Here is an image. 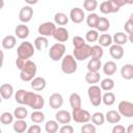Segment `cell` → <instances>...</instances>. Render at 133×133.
Returning a JSON list of instances; mask_svg holds the SVG:
<instances>
[{
  "label": "cell",
  "mask_w": 133,
  "mask_h": 133,
  "mask_svg": "<svg viewBox=\"0 0 133 133\" xmlns=\"http://www.w3.org/2000/svg\"><path fill=\"white\" fill-rule=\"evenodd\" d=\"M102 102H103L106 106H111V105H113L114 102H115V96H114V94L108 90V91L102 97Z\"/></svg>",
  "instance_id": "37"
},
{
  "label": "cell",
  "mask_w": 133,
  "mask_h": 133,
  "mask_svg": "<svg viewBox=\"0 0 133 133\" xmlns=\"http://www.w3.org/2000/svg\"><path fill=\"white\" fill-rule=\"evenodd\" d=\"M63 104V98L60 94H52L49 98V105L52 109H58Z\"/></svg>",
  "instance_id": "14"
},
{
  "label": "cell",
  "mask_w": 133,
  "mask_h": 133,
  "mask_svg": "<svg viewBox=\"0 0 133 133\" xmlns=\"http://www.w3.org/2000/svg\"><path fill=\"white\" fill-rule=\"evenodd\" d=\"M109 53H110V55H111L112 58H114V59L117 60V59L123 58V56H124V49H123L122 46L114 44V45L110 46Z\"/></svg>",
  "instance_id": "18"
},
{
  "label": "cell",
  "mask_w": 133,
  "mask_h": 133,
  "mask_svg": "<svg viewBox=\"0 0 133 133\" xmlns=\"http://www.w3.org/2000/svg\"><path fill=\"white\" fill-rule=\"evenodd\" d=\"M71 115H72V119H74L76 123L85 124L90 121V113L87 110L82 109L81 107L74 108Z\"/></svg>",
  "instance_id": "5"
},
{
  "label": "cell",
  "mask_w": 133,
  "mask_h": 133,
  "mask_svg": "<svg viewBox=\"0 0 133 133\" xmlns=\"http://www.w3.org/2000/svg\"><path fill=\"white\" fill-rule=\"evenodd\" d=\"M69 100H70V105H71V107L73 109L74 108H77V107H81L82 101H81V97L79 96V94H77V92L71 94Z\"/></svg>",
  "instance_id": "30"
},
{
  "label": "cell",
  "mask_w": 133,
  "mask_h": 133,
  "mask_svg": "<svg viewBox=\"0 0 133 133\" xmlns=\"http://www.w3.org/2000/svg\"><path fill=\"white\" fill-rule=\"evenodd\" d=\"M74 57L76 60H85L90 57V46L88 44H84L79 48H74Z\"/></svg>",
  "instance_id": "7"
},
{
  "label": "cell",
  "mask_w": 133,
  "mask_h": 133,
  "mask_svg": "<svg viewBox=\"0 0 133 133\" xmlns=\"http://www.w3.org/2000/svg\"><path fill=\"white\" fill-rule=\"evenodd\" d=\"M119 6H117L116 4H114L111 0H107V1H103L100 4V11L104 15H108V14H112V12H117L119 10Z\"/></svg>",
  "instance_id": "9"
},
{
  "label": "cell",
  "mask_w": 133,
  "mask_h": 133,
  "mask_svg": "<svg viewBox=\"0 0 133 133\" xmlns=\"http://www.w3.org/2000/svg\"><path fill=\"white\" fill-rule=\"evenodd\" d=\"M118 113L126 117L133 116V104L129 101H121L118 104Z\"/></svg>",
  "instance_id": "8"
},
{
  "label": "cell",
  "mask_w": 133,
  "mask_h": 133,
  "mask_svg": "<svg viewBox=\"0 0 133 133\" xmlns=\"http://www.w3.org/2000/svg\"><path fill=\"white\" fill-rule=\"evenodd\" d=\"M126 131L125 127L122 125H116L115 127H113L112 129V133H124Z\"/></svg>",
  "instance_id": "51"
},
{
  "label": "cell",
  "mask_w": 133,
  "mask_h": 133,
  "mask_svg": "<svg viewBox=\"0 0 133 133\" xmlns=\"http://www.w3.org/2000/svg\"><path fill=\"white\" fill-rule=\"evenodd\" d=\"M104 54V50L100 45H96L90 47V57L91 58H99L101 59Z\"/></svg>",
  "instance_id": "31"
},
{
  "label": "cell",
  "mask_w": 133,
  "mask_h": 133,
  "mask_svg": "<svg viewBox=\"0 0 133 133\" xmlns=\"http://www.w3.org/2000/svg\"><path fill=\"white\" fill-rule=\"evenodd\" d=\"M85 81L88 84H96L100 81V74L98 72H87L85 75Z\"/></svg>",
  "instance_id": "29"
},
{
  "label": "cell",
  "mask_w": 133,
  "mask_h": 133,
  "mask_svg": "<svg viewBox=\"0 0 133 133\" xmlns=\"http://www.w3.org/2000/svg\"><path fill=\"white\" fill-rule=\"evenodd\" d=\"M65 53V46L62 43H57L54 44L50 50H49V57L53 61H58L60 60Z\"/></svg>",
  "instance_id": "6"
},
{
  "label": "cell",
  "mask_w": 133,
  "mask_h": 133,
  "mask_svg": "<svg viewBox=\"0 0 133 133\" xmlns=\"http://www.w3.org/2000/svg\"><path fill=\"white\" fill-rule=\"evenodd\" d=\"M98 42H99V45L101 47L111 46V44H112V36L110 34H108V33H103V34H101L98 37Z\"/></svg>",
  "instance_id": "28"
},
{
  "label": "cell",
  "mask_w": 133,
  "mask_h": 133,
  "mask_svg": "<svg viewBox=\"0 0 133 133\" xmlns=\"http://www.w3.org/2000/svg\"><path fill=\"white\" fill-rule=\"evenodd\" d=\"M125 4H133V0H125Z\"/></svg>",
  "instance_id": "58"
},
{
  "label": "cell",
  "mask_w": 133,
  "mask_h": 133,
  "mask_svg": "<svg viewBox=\"0 0 133 133\" xmlns=\"http://www.w3.org/2000/svg\"><path fill=\"white\" fill-rule=\"evenodd\" d=\"M109 27H110V23H109V21H108L107 18H104V17L99 18L98 24H97V26H96V28H97L98 31L105 32V31H107V30L109 29Z\"/></svg>",
  "instance_id": "26"
},
{
  "label": "cell",
  "mask_w": 133,
  "mask_h": 133,
  "mask_svg": "<svg viewBox=\"0 0 133 133\" xmlns=\"http://www.w3.org/2000/svg\"><path fill=\"white\" fill-rule=\"evenodd\" d=\"M127 132H128V133H133V125H130V126H129Z\"/></svg>",
  "instance_id": "56"
},
{
  "label": "cell",
  "mask_w": 133,
  "mask_h": 133,
  "mask_svg": "<svg viewBox=\"0 0 133 133\" xmlns=\"http://www.w3.org/2000/svg\"><path fill=\"white\" fill-rule=\"evenodd\" d=\"M102 66L101 59L99 58H91L87 63V70L89 72H99V70Z\"/></svg>",
  "instance_id": "24"
},
{
  "label": "cell",
  "mask_w": 133,
  "mask_h": 133,
  "mask_svg": "<svg viewBox=\"0 0 133 133\" xmlns=\"http://www.w3.org/2000/svg\"><path fill=\"white\" fill-rule=\"evenodd\" d=\"M17 54H18V57L27 60L31 56H33V54H34V47L29 42H22L19 45L18 49H17Z\"/></svg>",
  "instance_id": "3"
},
{
  "label": "cell",
  "mask_w": 133,
  "mask_h": 133,
  "mask_svg": "<svg viewBox=\"0 0 133 133\" xmlns=\"http://www.w3.org/2000/svg\"><path fill=\"white\" fill-rule=\"evenodd\" d=\"M61 71L64 74H74L77 71V61L73 55H65L64 57L61 58Z\"/></svg>",
  "instance_id": "2"
},
{
  "label": "cell",
  "mask_w": 133,
  "mask_h": 133,
  "mask_svg": "<svg viewBox=\"0 0 133 133\" xmlns=\"http://www.w3.org/2000/svg\"><path fill=\"white\" fill-rule=\"evenodd\" d=\"M98 37H99V33H98V30H95V29H90L86 32L85 34V38L87 42L89 43H94L96 41H98Z\"/></svg>",
  "instance_id": "42"
},
{
  "label": "cell",
  "mask_w": 133,
  "mask_h": 133,
  "mask_svg": "<svg viewBox=\"0 0 133 133\" xmlns=\"http://www.w3.org/2000/svg\"><path fill=\"white\" fill-rule=\"evenodd\" d=\"M12 121H14V114L9 112H3L0 115V122L3 125H9L12 123Z\"/></svg>",
  "instance_id": "44"
},
{
  "label": "cell",
  "mask_w": 133,
  "mask_h": 133,
  "mask_svg": "<svg viewBox=\"0 0 133 133\" xmlns=\"http://www.w3.org/2000/svg\"><path fill=\"white\" fill-rule=\"evenodd\" d=\"M99 18H100V17H99L97 14L90 12V14L87 16V18H86V24H87V26L90 27L91 29H92V28H96V26H97V24H98V21H99Z\"/></svg>",
  "instance_id": "35"
},
{
  "label": "cell",
  "mask_w": 133,
  "mask_h": 133,
  "mask_svg": "<svg viewBox=\"0 0 133 133\" xmlns=\"http://www.w3.org/2000/svg\"><path fill=\"white\" fill-rule=\"evenodd\" d=\"M55 29L56 26L53 22H45L38 26L37 31L42 36H51Z\"/></svg>",
  "instance_id": "10"
},
{
  "label": "cell",
  "mask_w": 133,
  "mask_h": 133,
  "mask_svg": "<svg viewBox=\"0 0 133 133\" xmlns=\"http://www.w3.org/2000/svg\"><path fill=\"white\" fill-rule=\"evenodd\" d=\"M125 30L129 34H133V16L131 15L129 20L125 23Z\"/></svg>",
  "instance_id": "47"
},
{
  "label": "cell",
  "mask_w": 133,
  "mask_h": 133,
  "mask_svg": "<svg viewBox=\"0 0 133 133\" xmlns=\"http://www.w3.org/2000/svg\"><path fill=\"white\" fill-rule=\"evenodd\" d=\"M84 44H85V42L81 36L76 35V36L73 37V46H74V48H79V47L83 46Z\"/></svg>",
  "instance_id": "48"
},
{
  "label": "cell",
  "mask_w": 133,
  "mask_h": 133,
  "mask_svg": "<svg viewBox=\"0 0 133 133\" xmlns=\"http://www.w3.org/2000/svg\"><path fill=\"white\" fill-rule=\"evenodd\" d=\"M59 132L60 133H73L74 132V128L70 125H63L60 129H59Z\"/></svg>",
  "instance_id": "49"
},
{
  "label": "cell",
  "mask_w": 133,
  "mask_h": 133,
  "mask_svg": "<svg viewBox=\"0 0 133 133\" xmlns=\"http://www.w3.org/2000/svg\"><path fill=\"white\" fill-rule=\"evenodd\" d=\"M114 4H116L117 6H119V7H122V6H124L125 5V0H111Z\"/></svg>",
  "instance_id": "53"
},
{
  "label": "cell",
  "mask_w": 133,
  "mask_h": 133,
  "mask_svg": "<svg viewBox=\"0 0 133 133\" xmlns=\"http://www.w3.org/2000/svg\"><path fill=\"white\" fill-rule=\"evenodd\" d=\"M1 102H2V97L0 96V104H1Z\"/></svg>",
  "instance_id": "59"
},
{
  "label": "cell",
  "mask_w": 133,
  "mask_h": 133,
  "mask_svg": "<svg viewBox=\"0 0 133 133\" xmlns=\"http://www.w3.org/2000/svg\"><path fill=\"white\" fill-rule=\"evenodd\" d=\"M49 45V42L48 39L46 38V36H37L35 39H34V48L38 51H42L44 49H46Z\"/></svg>",
  "instance_id": "22"
},
{
  "label": "cell",
  "mask_w": 133,
  "mask_h": 133,
  "mask_svg": "<svg viewBox=\"0 0 133 133\" xmlns=\"http://www.w3.org/2000/svg\"><path fill=\"white\" fill-rule=\"evenodd\" d=\"M41 131H42V129L38 125H32L31 127H29L27 129L28 133H41Z\"/></svg>",
  "instance_id": "50"
},
{
  "label": "cell",
  "mask_w": 133,
  "mask_h": 133,
  "mask_svg": "<svg viewBox=\"0 0 133 133\" xmlns=\"http://www.w3.org/2000/svg\"><path fill=\"white\" fill-rule=\"evenodd\" d=\"M14 95V87L9 83H4L0 86V96L4 100H8Z\"/></svg>",
  "instance_id": "17"
},
{
  "label": "cell",
  "mask_w": 133,
  "mask_h": 133,
  "mask_svg": "<svg viewBox=\"0 0 133 133\" xmlns=\"http://www.w3.org/2000/svg\"><path fill=\"white\" fill-rule=\"evenodd\" d=\"M83 7L85 8V10L91 12V11L96 10V8L98 7V2H97V0H84Z\"/></svg>",
  "instance_id": "41"
},
{
  "label": "cell",
  "mask_w": 133,
  "mask_h": 133,
  "mask_svg": "<svg viewBox=\"0 0 133 133\" xmlns=\"http://www.w3.org/2000/svg\"><path fill=\"white\" fill-rule=\"evenodd\" d=\"M3 59H4V53H3V51H2V50H0V69L2 68Z\"/></svg>",
  "instance_id": "54"
},
{
  "label": "cell",
  "mask_w": 133,
  "mask_h": 133,
  "mask_svg": "<svg viewBox=\"0 0 133 133\" xmlns=\"http://www.w3.org/2000/svg\"><path fill=\"white\" fill-rule=\"evenodd\" d=\"M25 61H26L25 59H22V58L18 57V58H17V60H16V65H17V68H18L19 70H21V69H22V66L24 65Z\"/></svg>",
  "instance_id": "52"
},
{
  "label": "cell",
  "mask_w": 133,
  "mask_h": 133,
  "mask_svg": "<svg viewBox=\"0 0 133 133\" xmlns=\"http://www.w3.org/2000/svg\"><path fill=\"white\" fill-rule=\"evenodd\" d=\"M26 91H27V90H25V89H19V90L16 92V96H15L16 101H17L19 104H21V105H24V99H25Z\"/></svg>",
  "instance_id": "45"
},
{
  "label": "cell",
  "mask_w": 133,
  "mask_h": 133,
  "mask_svg": "<svg viewBox=\"0 0 133 133\" xmlns=\"http://www.w3.org/2000/svg\"><path fill=\"white\" fill-rule=\"evenodd\" d=\"M90 119L94 125L102 126L105 122V115L102 112H95L92 115H90Z\"/></svg>",
  "instance_id": "33"
},
{
  "label": "cell",
  "mask_w": 133,
  "mask_h": 133,
  "mask_svg": "<svg viewBox=\"0 0 133 133\" xmlns=\"http://www.w3.org/2000/svg\"><path fill=\"white\" fill-rule=\"evenodd\" d=\"M52 36L57 41V42H66L69 39V31L64 27H58L54 30Z\"/></svg>",
  "instance_id": "13"
},
{
  "label": "cell",
  "mask_w": 133,
  "mask_h": 133,
  "mask_svg": "<svg viewBox=\"0 0 133 133\" xmlns=\"http://www.w3.org/2000/svg\"><path fill=\"white\" fill-rule=\"evenodd\" d=\"M44 105H45V100H44V98L41 96V95H36V98H35V101H34V103H33V105L31 106V108L32 109H34V110H39V109H42L43 107H44Z\"/></svg>",
  "instance_id": "43"
},
{
  "label": "cell",
  "mask_w": 133,
  "mask_h": 133,
  "mask_svg": "<svg viewBox=\"0 0 133 133\" xmlns=\"http://www.w3.org/2000/svg\"><path fill=\"white\" fill-rule=\"evenodd\" d=\"M14 130L17 133H23L27 130V123L24 119H17L14 123Z\"/></svg>",
  "instance_id": "34"
},
{
  "label": "cell",
  "mask_w": 133,
  "mask_h": 133,
  "mask_svg": "<svg viewBox=\"0 0 133 133\" xmlns=\"http://www.w3.org/2000/svg\"><path fill=\"white\" fill-rule=\"evenodd\" d=\"M112 42L114 44H116V45L123 46L128 42V36L124 32H116L112 37Z\"/></svg>",
  "instance_id": "27"
},
{
  "label": "cell",
  "mask_w": 133,
  "mask_h": 133,
  "mask_svg": "<svg viewBox=\"0 0 133 133\" xmlns=\"http://www.w3.org/2000/svg\"><path fill=\"white\" fill-rule=\"evenodd\" d=\"M121 114L118 113V111L115 110H109L105 115V121H107L110 124H116L121 121Z\"/></svg>",
  "instance_id": "21"
},
{
  "label": "cell",
  "mask_w": 133,
  "mask_h": 133,
  "mask_svg": "<svg viewBox=\"0 0 133 133\" xmlns=\"http://www.w3.org/2000/svg\"><path fill=\"white\" fill-rule=\"evenodd\" d=\"M114 87V81L111 78H105L101 81V89L108 91Z\"/></svg>",
  "instance_id": "39"
},
{
  "label": "cell",
  "mask_w": 133,
  "mask_h": 133,
  "mask_svg": "<svg viewBox=\"0 0 133 133\" xmlns=\"http://www.w3.org/2000/svg\"><path fill=\"white\" fill-rule=\"evenodd\" d=\"M27 114H28V110L24 106L17 107L14 111V117H16L17 119H25Z\"/></svg>",
  "instance_id": "32"
},
{
  "label": "cell",
  "mask_w": 133,
  "mask_h": 133,
  "mask_svg": "<svg viewBox=\"0 0 133 133\" xmlns=\"http://www.w3.org/2000/svg\"><path fill=\"white\" fill-rule=\"evenodd\" d=\"M31 88L35 91H41L43 90L46 85H47V82H46V79L43 78V77H34L32 80H31Z\"/></svg>",
  "instance_id": "16"
},
{
  "label": "cell",
  "mask_w": 133,
  "mask_h": 133,
  "mask_svg": "<svg viewBox=\"0 0 133 133\" xmlns=\"http://www.w3.org/2000/svg\"><path fill=\"white\" fill-rule=\"evenodd\" d=\"M35 74H36V64L32 60L27 59L24 65L22 66V69L20 70V78L23 81L28 82L34 78Z\"/></svg>",
  "instance_id": "1"
},
{
  "label": "cell",
  "mask_w": 133,
  "mask_h": 133,
  "mask_svg": "<svg viewBox=\"0 0 133 133\" xmlns=\"http://www.w3.org/2000/svg\"><path fill=\"white\" fill-rule=\"evenodd\" d=\"M1 131H2V130H1V128H0V133H1Z\"/></svg>",
  "instance_id": "60"
},
{
  "label": "cell",
  "mask_w": 133,
  "mask_h": 133,
  "mask_svg": "<svg viewBox=\"0 0 133 133\" xmlns=\"http://www.w3.org/2000/svg\"><path fill=\"white\" fill-rule=\"evenodd\" d=\"M45 130L47 133H55L58 131V123L56 121H48L45 125Z\"/></svg>",
  "instance_id": "38"
},
{
  "label": "cell",
  "mask_w": 133,
  "mask_h": 133,
  "mask_svg": "<svg viewBox=\"0 0 133 133\" xmlns=\"http://www.w3.org/2000/svg\"><path fill=\"white\" fill-rule=\"evenodd\" d=\"M85 18V15H84V11L79 8V7H74L71 9L70 11V19L72 20V22L76 23V24H79L81 22H83Z\"/></svg>",
  "instance_id": "12"
},
{
  "label": "cell",
  "mask_w": 133,
  "mask_h": 133,
  "mask_svg": "<svg viewBox=\"0 0 133 133\" xmlns=\"http://www.w3.org/2000/svg\"><path fill=\"white\" fill-rule=\"evenodd\" d=\"M31 121L35 124H39V123H43L45 121V114L43 112H41L39 110H35L31 113Z\"/></svg>",
  "instance_id": "40"
},
{
  "label": "cell",
  "mask_w": 133,
  "mask_h": 133,
  "mask_svg": "<svg viewBox=\"0 0 133 133\" xmlns=\"http://www.w3.org/2000/svg\"><path fill=\"white\" fill-rule=\"evenodd\" d=\"M101 87L95 84H91L88 89H87V94H88V98L89 101L91 103V105L94 106H99L102 103V94H101Z\"/></svg>",
  "instance_id": "4"
},
{
  "label": "cell",
  "mask_w": 133,
  "mask_h": 133,
  "mask_svg": "<svg viewBox=\"0 0 133 133\" xmlns=\"http://www.w3.org/2000/svg\"><path fill=\"white\" fill-rule=\"evenodd\" d=\"M121 75L125 80H131L133 79V65L131 63H127L123 65L121 70Z\"/></svg>",
  "instance_id": "20"
},
{
  "label": "cell",
  "mask_w": 133,
  "mask_h": 133,
  "mask_svg": "<svg viewBox=\"0 0 133 133\" xmlns=\"http://www.w3.org/2000/svg\"><path fill=\"white\" fill-rule=\"evenodd\" d=\"M3 6H4V0H0V10L3 8Z\"/></svg>",
  "instance_id": "57"
},
{
  "label": "cell",
  "mask_w": 133,
  "mask_h": 133,
  "mask_svg": "<svg viewBox=\"0 0 133 133\" xmlns=\"http://www.w3.org/2000/svg\"><path fill=\"white\" fill-rule=\"evenodd\" d=\"M38 0H25V2L29 5H33V4H36Z\"/></svg>",
  "instance_id": "55"
},
{
  "label": "cell",
  "mask_w": 133,
  "mask_h": 133,
  "mask_svg": "<svg viewBox=\"0 0 133 133\" xmlns=\"http://www.w3.org/2000/svg\"><path fill=\"white\" fill-rule=\"evenodd\" d=\"M55 118H56V122L57 123L62 124V125H65V124H69L71 122L72 115L66 110H58L55 113Z\"/></svg>",
  "instance_id": "15"
},
{
  "label": "cell",
  "mask_w": 133,
  "mask_h": 133,
  "mask_svg": "<svg viewBox=\"0 0 133 133\" xmlns=\"http://www.w3.org/2000/svg\"><path fill=\"white\" fill-rule=\"evenodd\" d=\"M54 22L57 25H66L69 22V17L63 12H57L54 16Z\"/></svg>",
  "instance_id": "36"
},
{
  "label": "cell",
  "mask_w": 133,
  "mask_h": 133,
  "mask_svg": "<svg viewBox=\"0 0 133 133\" xmlns=\"http://www.w3.org/2000/svg\"><path fill=\"white\" fill-rule=\"evenodd\" d=\"M17 44V39H16V36L14 35H6L3 39H2V47L4 49H12Z\"/></svg>",
  "instance_id": "23"
},
{
  "label": "cell",
  "mask_w": 133,
  "mask_h": 133,
  "mask_svg": "<svg viewBox=\"0 0 133 133\" xmlns=\"http://www.w3.org/2000/svg\"><path fill=\"white\" fill-rule=\"evenodd\" d=\"M103 72L105 75H108V76L113 75L116 72V63L114 61H111V60L105 62L103 65Z\"/></svg>",
  "instance_id": "25"
},
{
  "label": "cell",
  "mask_w": 133,
  "mask_h": 133,
  "mask_svg": "<svg viewBox=\"0 0 133 133\" xmlns=\"http://www.w3.org/2000/svg\"><path fill=\"white\" fill-rule=\"evenodd\" d=\"M15 33L17 35V37L21 38V39H24V38H27L28 35H29V28L24 25V24H21V25H18L15 29Z\"/></svg>",
  "instance_id": "19"
},
{
  "label": "cell",
  "mask_w": 133,
  "mask_h": 133,
  "mask_svg": "<svg viewBox=\"0 0 133 133\" xmlns=\"http://www.w3.org/2000/svg\"><path fill=\"white\" fill-rule=\"evenodd\" d=\"M96 131H97V130H96L95 125L88 124V122L85 123V125H83V126L81 127V132H82V133H95Z\"/></svg>",
  "instance_id": "46"
},
{
  "label": "cell",
  "mask_w": 133,
  "mask_h": 133,
  "mask_svg": "<svg viewBox=\"0 0 133 133\" xmlns=\"http://www.w3.org/2000/svg\"><path fill=\"white\" fill-rule=\"evenodd\" d=\"M33 16V9L30 5L23 6L19 12V19L22 23H28Z\"/></svg>",
  "instance_id": "11"
}]
</instances>
